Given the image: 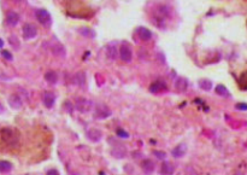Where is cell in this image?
<instances>
[{
  "label": "cell",
  "mask_w": 247,
  "mask_h": 175,
  "mask_svg": "<svg viewBox=\"0 0 247 175\" xmlns=\"http://www.w3.org/2000/svg\"><path fill=\"white\" fill-rule=\"evenodd\" d=\"M1 135H2V139H4L7 144H15V143L17 141L16 134H15L13 130H11V129H2V130H1Z\"/></svg>",
  "instance_id": "6da1fadb"
},
{
  "label": "cell",
  "mask_w": 247,
  "mask_h": 175,
  "mask_svg": "<svg viewBox=\"0 0 247 175\" xmlns=\"http://www.w3.org/2000/svg\"><path fill=\"white\" fill-rule=\"evenodd\" d=\"M36 17L40 21V23H42V24H50L51 23V17H50L48 12L45 10H39L36 12Z\"/></svg>",
  "instance_id": "7a4b0ae2"
},
{
  "label": "cell",
  "mask_w": 247,
  "mask_h": 175,
  "mask_svg": "<svg viewBox=\"0 0 247 175\" xmlns=\"http://www.w3.org/2000/svg\"><path fill=\"white\" fill-rule=\"evenodd\" d=\"M9 104L10 106L12 108V109H21L22 108V100H21V98H19L18 95H16V94H13V95H11L9 98Z\"/></svg>",
  "instance_id": "3957f363"
},
{
  "label": "cell",
  "mask_w": 247,
  "mask_h": 175,
  "mask_svg": "<svg viewBox=\"0 0 247 175\" xmlns=\"http://www.w3.org/2000/svg\"><path fill=\"white\" fill-rule=\"evenodd\" d=\"M44 104H45L48 109L53 108V104H55V95H53V93L46 92L44 94Z\"/></svg>",
  "instance_id": "277c9868"
},
{
  "label": "cell",
  "mask_w": 247,
  "mask_h": 175,
  "mask_svg": "<svg viewBox=\"0 0 247 175\" xmlns=\"http://www.w3.org/2000/svg\"><path fill=\"white\" fill-rule=\"evenodd\" d=\"M23 34H24L26 39H31V37H34L36 35V30H35V28L33 27V26L27 24V26H24V28H23Z\"/></svg>",
  "instance_id": "5b68a950"
},
{
  "label": "cell",
  "mask_w": 247,
  "mask_h": 175,
  "mask_svg": "<svg viewBox=\"0 0 247 175\" xmlns=\"http://www.w3.org/2000/svg\"><path fill=\"white\" fill-rule=\"evenodd\" d=\"M18 19H19L18 15L15 13V12H9L7 16H6V22H7V24H10V26H16L18 23Z\"/></svg>",
  "instance_id": "8992f818"
},
{
  "label": "cell",
  "mask_w": 247,
  "mask_h": 175,
  "mask_svg": "<svg viewBox=\"0 0 247 175\" xmlns=\"http://www.w3.org/2000/svg\"><path fill=\"white\" fill-rule=\"evenodd\" d=\"M12 170V164L7 161H0V173L6 174Z\"/></svg>",
  "instance_id": "52a82bcc"
},
{
  "label": "cell",
  "mask_w": 247,
  "mask_h": 175,
  "mask_svg": "<svg viewBox=\"0 0 247 175\" xmlns=\"http://www.w3.org/2000/svg\"><path fill=\"white\" fill-rule=\"evenodd\" d=\"M186 146L184 145H178L177 148H175L171 152H173V155L175 157H183L184 156V153H186Z\"/></svg>",
  "instance_id": "ba28073f"
},
{
  "label": "cell",
  "mask_w": 247,
  "mask_h": 175,
  "mask_svg": "<svg viewBox=\"0 0 247 175\" xmlns=\"http://www.w3.org/2000/svg\"><path fill=\"white\" fill-rule=\"evenodd\" d=\"M142 169H144L146 173H151V172L154 170V163H153L152 161H150V159H146V161H144V163H142Z\"/></svg>",
  "instance_id": "9c48e42d"
},
{
  "label": "cell",
  "mask_w": 247,
  "mask_h": 175,
  "mask_svg": "<svg viewBox=\"0 0 247 175\" xmlns=\"http://www.w3.org/2000/svg\"><path fill=\"white\" fill-rule=\"evenodd\" d=\"M121 56H122V58H123L126 62H129L130 58H131V52H130V50H129L128 47L122 46V48H121Z\"/></svg>",
  "instance_id": "30bf717a"
},
{
  "label": "cell",
  "mask_w": 247,
  "mask_h": 175,
  "mask_svg": "<svg viewBox=\"0 0 247 175\" xmlns=\"http://www.w3.org/2000/svg\"><path fill=\"white\" fill-rule=\"evenodd\" d=\"M46 80L50 83H55L57 82V75L53 71H50V73L46 74Z\"/></svg>",
  "instance_id": "8fae6325"
},
{
  "label": "cell",
  "mask_w": 247,
  "mask_h": 175,
  "mask_svg": "<svg viewBox=\"0 0 247 175\" xmlns=\"http://www.w3.org/2000/svg\"><path fill=\"white\" fill-rule=\"evenodd\" d=\"M160 87H164V85H160V83H154L151 86V91L153 93H160L164 92V90H160Z\"/></svg>",
  "instance_id": "7c38bea8"
},
{
  "label": "cell",
  "mask_w": 247,
  "mask_h": 175,
  "mask_svg": "<svg viewBox=\"0 0 247 175\" xmlns=\"http://www.w3.org/2000/svg\"><path fill=\"white\" fill-rule=\"evenodd\" d=\"M217 93L221 94V95H228V92L226 91V88L223 86H218L217 87Z\"/></svg>",
  "instance_id": "4fadbf2b"
},
{
  "label": "cell",
  "mask_w": 247,
  "mask_h": 175,
  "mask_svg": "<svg viewBox=\"0 0 247 175\" xmlns=\"http://www.w3.org/2000/svg\"><path fill=\"white\" fill-rule=\"evenodd\" d=\"M153 155H157L158 158H162V159H164L165 157H166V153H165V152H163V151H157V150L153 151Z\"/></svg>",
  "instance_id": "5bb4252c"
},
{
  "label": "cell",
  "mask_w": 247,
  "mask_h": 175,
  "mask_svg": "<svg viewBox=\"0 0 247 175\" xmlns=\"http://www.w3.org/2000/svg\"><path fill=\"white\" fill-rule=\"evenodd\" d=\"M117 134H118L121 138H126V139L129 138L128 133H127L126 130H122V129H118V130H117Z\"/></svg>",
  "instance_id": "9a60e30c"
},
{
  "label": "cell",
  "mask_w": 247,
  "mask_h": 175,
  "mask_svg": "<svg viewBox=\"0 0 247 175\" xmlns=\"http://www.w3.org/2000/svg\"><path fill=\"white\" fill-rule=\"evenodd\" d=\"M173 172V168H168V164H164V166L160 168V173H171Z\"/></svg>",
  "instance_id": "2e32d148"
},
{
  "label": "cell",
  "mask_w": 247,
  "mask_h": 175,
  "mask_svg": "<svg viewBox=\"0 0 247 175\" xmlns=\"http://www.w3.org/2000/svg\"><path fill=\"white\" fill-rule=\"evenodd\" d=\"M200 86H202L204 90H210L211 82H207V81H202V82H200Z\"/></svg>",
  "instance_id": "e0dca14e"
},
{
  "label": "cell",
  "mask_w": 247,
  "mask_h": 175,
  "mask_svg": "<svg viewBox=\"0 0 247 175\" xmlns=\"http://www.w3.org/2000/svg\"><path fill=\"white\" fill-rule=\"evenodd\" d=\"M1 55L4 56L6 59H9V61H12V56H11V53L10 52H7V51H2L1 52Z\"/></svg>",
  "instance_id": "ac0fdd59"
},
{
  "label": "cell",
  "mask_w": 247,
  "mask_h": 175,
  "mask_svg": "<svg viewBox=\"0 0 247 175\" xmlns=\"http://www.w3.org/2000/svg\"><path fill=\"white\" fill-rule=\"evenodd\" d=\"M236 108L240 110H247V104H238Z\"/></svg>",
  "instance_id": "d6986e66"
},
{
  "label": "cell",
  "mask_w": 247,
  "mask_h": 175,
  "mask_svg": "<svg viewBox=\"0 0 247 175\" xmlns=\"http://www.w3.org/2000/svg\"><path fill=\"white\" fill-rule=\"evenodd\" d=\"M4 111H5V109H4V105H2L1 103H0V114H2Z\"/></svg>",
  "instance_id": "ffe728a7"
},
{
  "label": "cell",
  "mask_w": 247,
  "mask_h": 175,
  "mask_svg": "<svg viewBox=\"0 0 247 175\" xmlns=\"http://www.w3.org/2000/svg\"><path fill=\"white\" fill-rule=\"evenodd\" d=\"M2 44H4V42H2V40H1V39H0V47L2 46Z\"/></svg>",
  "instance_id": "44dd1931"
}]
</instances>
